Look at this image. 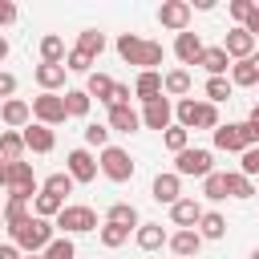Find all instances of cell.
<instances>
[{
    "label": "cell",
    "mask_w": 259,
    "mask_h": 259,
    "mask_svg": "<svg viewBox=\"0 0 259 259\" xmlns=\"http://www.w3.org/2000/svg\"><path fill=\"white\" fill-rule=\"evenodd\" d=\"M117 57H121L125 65H138L142 73H158V65H162V45H158V40H146V36H138V32H121V36H117Z\"/></svg>",
    "instance_id": "1"
},
{
    "label": "cell",
    "mask_w": 259,
    "mask_h": 259,
    "mask_svg": "<svg viewBox=\"0 0 259 259\" xmlns=\"http://www.w3.org/2000/svg\"><path fill=\"white\" fill-rule=\"evenodd\" d=\"M174 125H182V130H219L223 121H219V105H210V101H198V97H182L178 105H174Z\"/></svg>",
    "instance_id": "2"
},
{
    "label": "cell",
    "mask_w": 259,
    "mask_h": 259,
    "mask_svg": "<svg viewBox=\"0 0 259 259\" xmlns=\"http://www.w3.org/2000/svg\"><path fill=\"white\" fill-rule=\"evenodd\" d=\"M8 235H12V243L20 247V255H40V251L57 239V235H53V223H49V219H36V214H28V219H24L16 231H8Z\"/></svg>",
    "instance_id": "3"
},
{
    "label": "cell",
    "mask_w": 259,
    "mask_h": 259,
    "mask_svg": "<svg viewBox=\"0 0 259 259\" xmlns=\"http://www.w3.org/2000/svg\"><path fill=\"white\" fill-rule=\"evenodd\" d=\"M214 170V154L206 146H186L182 154H174V174L178 178H206Z\"/></svg>",
    "instance_id": "4"
},
{
    "label": "cell",
    "mask_w": 259,
    "mask_h": 259,
    "mask_svg": "<svg viewBox=\"0 0 259 259\" xmlns=\"http://www.w3.org/2000/svg\"><path fill=\"white\" fill-rule=\"evenodd\" d=\"M53 227H61L65 235L97 231V210H93V206H81V202H65V206H61V214L53 219Z\"/></svg>",
    "instance_id": "5"
},
{
    "label": "cell",
    "mask_w": 259,
    "mask_h": 259,
    "mask_svg": "<svg viewBox=\"0 0 259 259\" xmlns=\"http://www.w3.org/2000/svg\"><path fill=\"white\" fill-rule=\"evenodd\" d=\"M40 194V182L32 174V166L20 158V162H8V198H20V202H32Z\"/></svg>",
    "instance_id": "6"
},
{
    "label": "cell",
    "mask_w": 259,
    "mask_h": 259,
    "mask_svg": "<svg viewBox=\"0 0 259 259\" xmlns=\"http://www.w3.org/2000/svg\"><path fill=\"white\" fill-rule=\"evenodd\" d=\"M97 170L109 178V182H130L134 178V158L121 150V146H105L97 154Z\"/></svg>",
    "instance_id": "7"
},
{
    "label": "cell",
    "mask_w": 259,
    "mask_h": 259,
    "mask_svg": "<svg viewBox=\"0 0 259 259\" xmlns=\"http://www.w3.org/2000/svg\"><path fill=\"white\" fill-rule=\"evenodd\" d=\"M28 109H32V117H36L40 125H49V130H53V125H61V121L69 117V113H65L61 93H40V97H32V105H28Z\"/></svg>",
    "instance_id": "8"
},
{
    "label": "cell",
    "mask_w": 259,
    "mask_h": 259,
    "mask_svg": "<svg viewBox=\"0 0 259 259\" xmlns=\"http://www.w3.org/2000/svg\"><path fill=\"white\" fill-rule=\"evenodd\" d=\"M158 24L170 28V32H186V28H190V4H186V0H162Z\"/></svg>",
    "instance_id": "9"
},
{
    "label": "cell",
    "mask_w": 259,
    "mask_h": 259,
    "mask_svg": "<svg viewBox=\"0 0 259 259\" xmlns=\"http://www.w3.org/2000/svg\"><path fill=\"white\" fill-rule=\"evenodd\" d=\"M138 117H142V125H146V130L166 134V130L174 125V105H170V97H158V101H150V105H146Z\"/></svg>",
    "instance_id": "10"
},
{
    "label": "cell",
    "mask_w": 259,
    "mask_h": 259,
    "mask_svg": "<svg viewBox=\"0 0 259 259\" xmlns=\"http://www.w3.org/2000/svg\"><path fill=\"white\" fill-rule=\"evenodd\" d=\"M65 174H69L73 182H93V178H97V158H93L89 150H69V154H65Z\"/></svg>",
    "instance_id": "11"
},
{
    "label": "cell",
    "mask_w": 259,
    "mask_h": 259,
    "mask_svg": "<svg viewBox=\"0 0 259 259\" xmlns=\"http://www.w3.org/2000/svg\"><path fill=\"white\" fill-rule=\"evenodd\" d=\"M219 49H223V53L231 57V65H235V61H247V57L255 53V36H251L247 28H239V24H235V28L223 36V45H219Z\"/></svg>",
    "instance_id": "12"
},
{
    "label": "cell",
    "mask_w": 259,
    "mask_h": 259,
    "mask_svg": "<svg viewBox=\"0 0 259 259\" xmlns=\"http://www.w3.org/2000/svg\"><path fill=\"white\" fill-rule=\"evenodd\" d=\"M214 150H227V154H243L247 150V134H243V121H227L214 130Z\"/></svg>",
    "instance_id": "13"
},
{
    "label": "cell",
    "mask_w": 259,
    "mask_h": 259,
    "mask_svg": "<svg viewBox=\"0 0 259 259\" xmlns=\"http://www.w3.org/2000/svg\"><path fill=\"white\" fill-rule=\"evenodd\" d=\"M20 138H24V150H32V154H49V150L57 146V134H53L49 125H40V121H28V125L20 130Z\"/></svg>",
    "instance_id": "14"
},
{
    "label": "cell",
    "mask_w": 259,
    "mask_h": 259,
    "mask_svg": "<svg viewBox=\"0 0 259 259\" xmlns=\"http://www.w3.org/2000/svg\"><path fill=\"white\" fill-rule=\"evenodd\" d=\"M150 198H154V202H166V206H174V202L182 198V178H178L174 170L158 174V178H154V186H150Z\"/></svg>",
    "instance_id": "15"
},
{
    "label": "cell",
    "mask_w": 259,
    "mask_h": 259,
    "mask_svg": "<svg viewBox=\"0 0 259 259\" xmlns=\"http://www.w3.org/2000/svg\"><path fill=\"white\" fill-rule=\"evenodd\" d=\"M109 134H138L142 130V117L134 105H109Z\"/></svg>",
    "instance_id": "16"
},
{
    "label": "cell",
    "mask_w": 259,
    "mask_h": 259,
    "mask_svg": "<svg viewBox=\"0 0 259 259\" xmlns=\"http://www.w3.org/2000/svg\"><path fill=\"white\" fill-rule=\"evenodd\" d=\"M170 219H174L178 231H194L198 219H202V202H198V198H178V202L170 206Z\"/></svg>",
    "instance_id": "17"
},
{
    "label": "cell",
    "mask_w": 259,
    "mask_h": 259,
    "mask_svg": "<svg viewBox=\"0 0 259 259\" xmlns=\"http://www.w3.org/2000/svg\"><path fill=\"white\" fill-rule=\"evenodd\" d=\"M202 49H206V45H202V36H198V32H190V28L174 36V57H178L182 65H198Z\"/></svg>",
    "instance_id": "18"
},
{
    "label": "cell",
    "mask_w": 259,
    "mask_h": 259,
    "mask_svg": "<svg viewBox=\"0 0 259 259\" xmlns=\"http://www.w3.org/2000/svg\"><path fill=\"white\" fill-rule=\"evenodd\" d=\"M227 81H231L235 89H251V85H259V53H251L247 61H235Z\"/></svg>",
    "instance_id": "19"
},
{
    "label": "cell",
    "mask_w": 259,
    "mask_h": 259,
    "mask_svg": "<svg viewBox=\"0 0 259 259\" xmlns=\"http://www.w3.org/2000/svg\"><path fill=\"white\" fill-rule=\"evenodd\" d=\"M0 121H4L8 130H24V125L32 121V109H28V101H20V97H8V101L0 105Z\"/></svg>",
    "instance_id": "20"
},
{
    "label": "cell",
    "mask_w": 259,
    "mask_h": 259,
    "mask_svg": "<svg viewBox=\"0 0 259 259\" xmlns=\"http://www.w3.org/2000/svg\"><path fill=\"white\" fill-rule=\"evenodd\" d=\"M166 247H170L178 259H194V255L202 251V235H198V231H174V235L166 239Z\"/></svg>",
    "instance_id": "21"
},
{
    "label": "cell",
    "mask_w": 259,
    "mask_h": 259,
    "mask_svg": "<svg viewBox=\"0 0 259 259\" xmlns=\"http://www.w3.org/2000/svg\"><path fill=\"white\" fill-rule=\"evenodd\" d=\"M32 77H36V85H40V93H57V89H65V65H36L32 69Z\"/></svg>",
    "instance_id": "22"
},
{
    "label": "cell",
    "mask_w": 259,
    "mask_h": 259,
    "mask_svg": "<svg viewBox=\"0 0 259 259\" xmlns=\"http://www.w3.org/2000/svg\"><path fill=\"white\" fill-rule=\"evenodd\" d=\"M198 69H206V77H227V73H231V57H227L219 45H214V49H202Z\"/></svg>",
    "instance_id": "23"
},
{
    "label": "cell",
    "mask_w": 259,
    "mask_h": 259,
    "mask_svg": "<svg viewBox=\"0 0 259 259\" xmlns=\"http://www.w3.org/2000/svg\"><path fill=\"white\" fill-rule=\"evenodd\" d=\"M134 97H138L142 105L158 101V97H162V73H138V81H134Z\"/></svg>",
    "instance_id": "24"
},
{
    "label": "cell",
    "mask_w": 259,
    "mask_h": 259,
    "mask_svg": "<svg viewBox=\"0 0 259 259\" xmlns=\"http://www.w3.org/2000/svg\"><path fill=\"white\" fill-rule=\"evenodd\" d=\"M166 231H162V223H142L138 231H134V243L142 247V251H158V247H166Z\"/></svg>",
    "instance_id": "25"
},
{
    "label": "cell",
    "mask_w": 259,
    "mask_h": 259,
    "mask_svg": "<svg viewBox=\"0 0 259 259\" xmlns=\"http://www.w3.org/2000/svg\"><path fill=\"white\" fill-rule=\"evenodd\" d=\"M105 223H117V227H125V231H138V227H142L134 202H113V206L105 210Z\"/></svg>",
    "instance_id": "26"
},
{
    "label": "cell",
    "mask_w": 259,
    "mask_h": 259,
    "mask_svg": "<svg viewBox=\"0 0 259 259\" xmlns=\"http://www.w3.org/2000/svg\"><path fill=\"white\" fill-rule=\"evenodd\" d=\"M162 93H170V97H186L190 93V69H170V73H162Z\"/></svg>",
    "instance_id": "27"
},
{
    "label": "cell",
    "mask_w": 259,
    "mask_h": 259,
    "mask_svg": "<svg viewBox=\"0 0 259 259\" xmlns=\"http://www.w3.org/2000/svg\"><path fill=\"white\" fill-rule=\"evenodd\" d=\"M113 85H117V81H113L109 73H89L85 93H89V97H97L101 105H109V101H113Z\"/></svg>",
    "instance_id": "28"
},
{
    "label": "cell",
    "mask_w": 259,
    "mask_h": 259,
    "mask_svg": "<svg viewBox=\"0 0 259 259\" xmlns=\"http://www.w3.org/2000/svg\"><path fill=\"white\" fill-rule=\"evenodd\" d=\"M77 53H85L89 61H97V57L105 53V32H97V28H85V32H77Z\"/></svg>",
    "instance_id": "29"
},
{
    "label": "cell",
    "mask_w": 259,
    "mask_h": 259,
    "mask_svg": "<svg viewBox=\"0 0 259 259\" xmlns=\"http://www.w3.org/2000/svg\"><path fill=\"white\" fill-rule=\"evenodd\" d=\"M65 53H69V49H65V40H61L57 32H45V36H40V61H45V65H65Z\"/></svg>",
    "instance_id": "30"
},
{
    "label": "cell",
    "mask_w": 259,
    "mask_h": 259,
    "mask_svg": "<svg viewBox=\"0 0 259 259\" xmlns=\"http://www.w3.org/2000/svg\"><path fill=\"white\" fill-rule=\"evenodd\" d=\"M202 239H223L227 235V214H219V210H202V219H198V227H194Z\"/></svg>",
    "instance_id": "31"
},
{
    "label": "cell",
    "mask_w": 259,
    "mask_h": 259,
    "mask_svg": "<svg viewBox=\"0 0 259 259\" xmlns=\"http://www.w3.org/2000/svg\"><path fill=\"white\" fill-rule=\"evenodd\" d=\"M61 101H65V113H69V117H85L89 105H93V97H89L85 89H65Z\"/></svg>",
    "instance_id": "32"
},
{
    "label": "cell",
    "mask_w": 259,
    "mask_h": 259,
    "mask_svg": "<svg viewBox=\"0 0 259 259\" xmlns=\"http://www.w3.org/2000/svg\"><path fill=\"white\" fill-rule=\"evenodd\" d=\"M20 154H24L20 130H0V158H4V162H20Z\"/></svg>",
    "instance_id": "33"
},
{
    "label": "cell",
    "mask_w": 259,
    "mask_h": 259,
    "mask_svg": "<svg viewBox=\"0 0 259 259\" xmlns=\"http://www.w3.org/2000/svg\"><path fill=\"white\" fill-rule=\"evenodd\" d=\"M202 101H210V105H219V101H231V93H235V85L227 81V77H206V85H202Z\"/></svg>",
    "instance_id": "34"
},
{
    "label": "cell",
    "mask_w": 259,
    "mask_h": 259,
    "mask_svg": "<svg viewBox=\"0 0 259 259\" xmlns=\"http://www.w3.org/2000/svg\"><path fill=\"white\" fill-rule=\"evenodd\" d=\"M61 206H65V198H57V194H45V190L32 198V214H36V219H49V223L61 214Z\"/></svg>",
    "instance_id": "35"
},
{
    "label": "cell",
    "mask_w": 259,
    "mask_h": 259,
    "mask_svg": "<svg viewBox=\"0 0 259 259\" xmlns=\"http://www.w3.org/2000/svg\"><path fill=\"white\" fill-rule=\"evenodd\" d=\"M202 198H210V202H223L227 198V174L223 170H210L202 178Z\"/></svg>",
    "instance_id": "36"
},
{
    "label": "cell",
    "mask_w": 259,
    "mask_h": 259,
    "mask_svg": "<svg viewBox=\"0 0 259 259\" xmlns=\"http://www.w3.org/2000/svg\"><path fill=\"white\" fill-rule=\"evenodd\" d=\"M97 239H101V247L117 251V247H125V243H130V231H125V227H117V223H101Z\"/></svg>",
    "instance_id": "37"
},
{
    "label": "cell",
    "mask_w": 259,
    "mask_h": 259,
    "mask_svg": "<svg viewBox=\"0 0 259 259\" xmlns=\"http://www.w3.org/2000/svg\"><path fill=\"white\" fill-rule=\"evenodd\" d=\"M73 186H77V182H73V178H69L65 170H57V174H49V178L40 182V190H45V194H57V198L73 194Z\"/></svg>",
    "instance_id": "38"
},
{
    "label": "cell",
    "mask_w": 259,
    "mask_h": 259,
    "mask_svg": "<svg viewBox=\"0 0 259 259\" xmlns=\"http://www.w3.org/2000/svg\"><path fill=\"white\" fill-rule=\"evenodd\" d=\"M227 198H255V182L243 178L239 170H231L227 174Z\"/></svg>",
    "instance_id": "39"
},
{
    "label": "cell",
    "mask_w": 259,
    "mask_h": 259,
    "mask_svg": "<svg viewBox=\"0 0 259 259\" xmlns=\"http://www.w3.org/2000/svg\"><path fill=\"white\" fill-rule=\"evenodd\" d=\"M40 259H77V247H73L69 235H61V239H53V243L40 251Z\"/></svg>",
    "instance_id": "40"
},
{
    "label": "cell",
    "mask_w": 259,
    "mask_h": 259,
    "mask_svg": "<svg viewBox=\"0 0 259 259\" xmlns=\"http://www.w3.org/2000/svg\"><path fill=\"white\" fill-rule=\"evenodd\" d=\"M162 146H166L170 154H182V150L190 146V130H182V125H170V130L162 134Z\"/></svg>",
    "instance_id": "41"
},
{
    "label": "cell",
    "mask_w": 259,
    "mask_h": 259,
    "mask_svg": "<svg viewBox=\"0 0 259 259\" xmlns=\"http://www.w3.org/2000/svg\"><path fill=\"white\" fill-rule=\"evenodd\" d=\"M24 219H28V202H20V198H8V202H4V227H8V231H16Z\"/></svg>",
    "instance_id": "42"
},
{
    "label": "cell",
    "mask_w": 259,
    "mask_h": 259,
    "mask_svg": "<svg viewBox=\"0 0 259 259\" xmlns=\"http://www.w3.org/2000/svg\"><path fill=\"white\" fill-rule=\"evenodd\" d=\"M239 174H243V178H255V174H259V146H247V150L239 154Z\"/></svg>",
    "instance_id": "43"
},
{
    "label": "cell",
    "mask_w": 259,
    "mask_h": 259,
    "mask_svg": "<svg viewBox=\"0 0 259 259\" xmlns=\"http://www.w3.org/2000/svg\"><path fill=\"white\" fill-rule=\"evenodd\" d=\"M85 146H97V150H105L109 146V125H85Z\"/></svg>",
    "instance_id": "44"
},
{
    "label": "cell",
    "mask_w": 259,
    "mask_h": 259,
    "mask_svg": "<svg viewBox=\"0 0 259 259\" xmlns=\"http://www.w3.org/2000/svg\"><path fill=\"white\" fill-rule=\"evenodd\" d=\"M89 65H93V61H89L85 53H77V49L65 53V73H89Z\"/></svg>",
    "instance_id": "45"
},
{
    "label": "cell",
    "mask_w": 259,
    "mask_h": 259,
    "mask_svg": "<svg viewBox=\"0 0 259 259\" xmlns=\"http://www.w3.org/2000/svg\"><path fill=\"white\" fill-rule=\"evenodd\" d=\"M227 12H231V16L239 20V28H243V24H247V16L255 12V4H251V0H231V4H227Z\"/></svg>",
    "instance_id": "46"
},
{
    "label": "cell",
    "mask_w": 259,
    "mask_h": 259,
    "mask_svg": "<svg viewBox=\"0 0 259 259\" xmlns=\"http://www.w3.org/2000/svg\"><path fill=\"white\" fill-rule=\"evenodd\" d=\"M130 97H134V89L117 81V85H113V101H109V105H130Z\"/></svg>",
    "instance_id": "47"
},
{
    "label": "cell",
    "mask_w": 259,
    "mask_h": 259,
    "mask_svg": "<svg viewBox=\"0 0 259 259\" xmlns=\"http://www.w3.org/2000/svg\"><path fill=\"white\" fill-rule=\"evenodd\" d=\"M12 93H16V77H12V73H0V97L8 101Z\"/></svg>",
    "instance_id": "48"
},
{
    "label": "cell",
    "mask_w": 259,
    "mask_h": 259,
    "mask_svg": "<svg viewBox=\"0 0 259 259\" xmlns=\"http://www.w3.org/2000/svg\"><path fill=\"white\" fill-rule=\"evenodd\" d=\"M16 20V4L12 0H0V24H12Z\"/></svg>",
    "instance_id": "49"
},
{
    "label": "cell",
    "mask_w": 259,
    "mask_h": 259,
    "mask_svg": "<svg viewBox=\"0 0 259 259\" xmlns=\"http://www.w3.org/2000/svg\"><path fill=\"white\" fill-rule=\"evenodd\" d=\"M0 259H24L16 243H0Z\"/></svg>",
    "instance_id": "50"
},
{
    "label": "cell",
    "mask_w": 259,
    "mask_h": 259,
    "mask_svg": "<svg viewBox=\"0 0 259 259\" xmlns=\"http://www.w3.org/2000/svg\"><path fill=\"white\" fill-rule=\"evenodd\" d=\"M243 28H247V32H251V36L259 40V4H255V12L247 16V24H243Z\"/></svg>",
    "instance_id": "51"
},
{
    "label": "cell",
    "mask_w": 259,
    "mask_h": 259,
    "mask_svg": "<svg viewBox=\"0 0 259 259\" xmlns=\"http://www.w3.org/2000/svg\"><path fill=\"white\" fill-rule=\"evenodd\" d=\"M0 186H8V162L0 158Z\"/></svg>",
    "instance_id": "52"
},
{
    "label": "cell",
    "mask_w": 259,
    "mask_h": 259,
    "mask_svg": "<svg viewBox=\"0 0 259 259\" xmlns=\"http://www.w3.org/2000/svg\"><path fill=\"white\" fill-rule=\"evenodd\" d=\"M4 57H8V40L0 36V61H4Z\"/></svg>",
    "instance_id": "53"
},
{
    "label": "cell",
    "mask_w": 259,
    "mask_h": 259,
    "mask_svg": "<svg viewBox=\"0 0 259 259\" xmlns=\"http://www.w3.org/2000/svg\"><path fill=\"white\" fill-rule=\"evenodd\" d=\"M251 117H255V121H259V101H255V109H251Z\"/></svg>",
    "instance_id": "54"
},
{
    "label": "cell",
    "mask_w": 259,
    "mask_h": 259,
    "mask_svg": "<svg viewBox=\"0 0 259 259\" xmlns=\"http://www.w3.org/2000/svg\"><path fill=\"white\" fill-rule=\"evenodd\" d=\"M247 259H259V247H255V251H251V255H247Z\"/></svg>",
    "instance_id": "55"
},
{
    "label": "cell",
    "mask_w": 259,
    "mask_h": 259,
    "mask_svg": "<svg viewBox=\"0 0 259 259\" xmlns=\"http://www.w3.org/2000/svg\"><path fill=\"white\" fill-rule=\"evenodd\" d=\"M24 259H40V255H24Z\"/></svg>",
    "instance_id": "56"
},
{
    "label": "cell",
    "mask_w": 259,
    "mask_h": 259,
    "mask_svg": "<svg viewBox=\"0 0 259 259\" xmlns=\"http://www.w3.org/2000/svg\"><path fill=\"white\" fill-rule=\"evenodd\" d=\"M0 227H4V210H0Z\"/></svg>",
    "instance_id": "57"
},
{
    "label": "cell",
    "mask_w": 259,
    "mask_h": 259,
    "mask_svg": "<svg viewBox=\"0 0 259 259\" xmlns=\"http://www.w3.org/2000/svg\"><path fill=\"white\" fill-rule=\"evenodd\" d=\"M255 194H259V186H255Z\"/></svg>",
    "instance_id": "58"
}]
</instances>
